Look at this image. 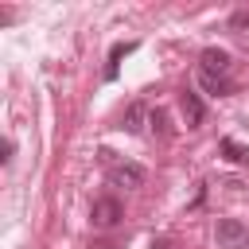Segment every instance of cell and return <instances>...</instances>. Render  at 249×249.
<instances>
[{"label": "cell", "mask_w": 249, "mask_h": 249, "mask_svg": "<svg viewBox=\"0 0 249 249\" xmlns=\"http://www.w3.org/2000/svg\"><path fill=\"white\" fill-rule=\"evenodd\" d=\"M148 124H152L160 136H171V124H167V113H163V109H152V113H148Z\"/></svg>", "instance_id": "10"}, {"label": "cell", "mask_w": 249, "mask_h": 249, "mask_svg": "<svg viewBox=\"0 0 249 249\" xmlns=\"http://www.w3.org/2000/svg\"><path fill=\"white\" fill-rule=\"evenodd\" d=\"M198 86L206 89V93H214V97H226L233 86H230V78H218V74H206V70H198Z\"/></svg>", "instance_id": "6"}, {"label": "cell", "mask_w": 249, "mask_h": 249, "mask_svg": "<svg viewBox=\"0 0 249 249\" xmlns=\"http://www.w3.org/2000/svg\"><path fill=\"white\" fill-rule=\"evenodd\" d=\"M144 117H148V113H144V105H140V101H132V105L124 109L121 128H124V132H140V128H144Z\"/></svg>", "instance_id": "7"}, {"label": "cell", "mask_w": 249, "mask_h": 249, "mask_svg": "<svg viewBox=\"0 0 249 249\" xmlns=\"http://www.w3.org/2000/svg\"><path fill=\"white\" fill-rule=\"evenodd\" d=\"M179 109H183L187 128H198V124H202V117H206V105L198 101V93H195V89H183V93H179Z\"/></svg>", "instance_id": "5"}, {"label": "cell", "mask_w": 249, "mask_h": 249, "mask_svg": "<svg viewBox=\"0 0 249 249\" xmlns=\"http://www.w3.org/2000/svg\"><path fill=\"white\" fill-rule=\"evenodd\" d=\"M222 156H226L230 163H249V148L237 144V140H222Z\"/></svg>", "instance_id": "9"}, {"label": "cell", "mask_w": 249, "mask_h": 249, "mask_svg": "<svg viewBox=\"0 0 249 249\" xmlns=\"http://www.w3.org/2000/svg\"><path fill=\"white\" fill-rule=\"evenodd\" d=\"M233 27H249V12H237L233 16Z\"/></svg>", "instance_id": "12"}, {"label": "cell", "mask_w": 249, "mask_h": 249, "mask_svg": "<svg viewBox=\"0 0 249 249\" xmlns=\"http://www.w3.org/2000/svg\"><path fill=\"white\" fill-rule=\"evenodd\" d=\"M198 70H206V74H218V78H226V74H230V54H226L222 47H206V51L198 54Z\"/></svg>", "instance_id": "4"}, {"label": "cell", "mask_w": 249, "mask_h": 249, "mask_svg": "<svg viewBox=\"0 0 249 249\" xmlns=\"http://www.w3.org/2000/svg\"><path fill=\"white\" fill-rule=\"evenodd\" d=\"M136 51V43H117L113 51H109V66H105V78H117V66H121V58L124 54H132Z\"/></svg>", "instance_id": "8"}, {"label": "cell", "mask_w": 249, "mask_h": 249, "mask_svg": "<svg viewBox=\"0 0 249 249\" xmlns=\"http://www.w3.org/2000/svg\"><path fill=\"white\" fill-rule=\"evenodd\" d=\"M144 179H148V171L140 163H117L109 171V183L113 187H144Z\"/></svg>", "instance_id": "3"}, {"label": "cell", "mask_w": 249, "mask_h": 249, "mask_svg": "<svg viewBox=\"0 0 249 249\" xmlns=\"http://www.w3.org/2000/svg\"><path fill=\"white\" fill-rule=\"evenodd\" d=\"M121 214H124V210H121V202H117V198H109V195H105V198H93V210H89L93 226L109 230V226H117V222H121Z\"/></svg>", "instance_id": "2"}, {"label": "cell", "mask_w": 249, "mask_h": 249, "mask_svg": "<svg viewBox=\"0 0 249 249\" xmlns=\"http://www.w3.org/2000/svg\"><path fill=\"white\" fill-rule=\"evenodd\" d=\"M218 245L222 249H245L249 245V226L237 222V218H218Z\"/></svg>", "instance_id": "1"}, {"label": "cell", "mask_w": 249, "mask_h": 249, "mask_svg": "<svg viewBox=\"0 0 249 249\" xmlns=\"http://www.w3.org/2000/svg\"><path fill=\"white\" fill-rule=\"evenodd\" d=\"M148 249H171V241H167V237H152V245H148Z\"/></svg>", "instance_id": "11"}]
</instances>
